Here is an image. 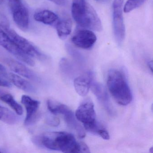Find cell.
Returning a JSON list of instances; mask_svg holds the SVG:
<instances>
[{
  "label": "cell",
  "instance_id": "14",
  "mask_svg": "<svg viewBox=\"0 0 153 153\" xmlns=\"http://www.w3.org/2000/svg\"><path fill=\"white\" fill-rule=\"evenodd\" d=\"M93 76L91 73L80 75L77 77L74 80L75 90L81 96H85L88 93L91 85Z\"/></svg>",
  "mask_w": 153,
  "mask_h": 153
},
{
  "label": "cell",
  "instance_id": "15",
  "mask_svg": "<svg viewBox=\"0 0 153 153\" xmlns=\"http://www.w3.org/2000/svg\"><path fill=\"white\" fill-rule=\"evenodd\" d=\"M34 18L36 21L48 25H56L59 21L57 15L49 10H43L36 12Z\"/></svg>",
  "mask_w": 153,
  "mask_h": 153
},
{
  "label": "cell",
  "instance_id": "19",
  "mask_svg": "<svg viewBox=\"0 0 153 153\" xmlns=\"http://www.w3.org/2000/svg\"><path fill=\"white\" fill-rule=\"evenodd\" d=\"M0 100L10 106L18 115L23 114L24 111L22 106L16 101L14 97L10 94H3L0 97Z\"/></svg>",
  "mask_w": 153,
  "mask_h": 153
},
{
  "label": "cell",
  "instance_id": "11",
  "mask_svg": "<svg viewBox=\"0 0 153 153\" xmlns=\"http://www.w3.org/2000/svg\"><path fill=\"white\" fill-rule=\"evenodd\" d=\"M4 61L10 68L15 73L35 82H40L41 80L40 78L35 72L21 62L9 58L5 59Z\"/></svg>",
  "mask_w": 153,
  "mask_h": 153
},
{
  "label": "cell",
  "instance_id": "7",
  "mask_svg": "<svg viewBox=\"0 0 153 153\" xmlns=\"http://www.w3.org/2000/svg\"><path fill=\"white\" fill-rule=\"evenodd\" d=\"M0 46L7 50L18 59L31 66H34L35 62L31 57L21 51L13 41L9 37L0 26Z\"/></svg>",
  "mask_w": 153,
  "mask_h": 153
},
{
  "label": "cell",
  "instance_id": "13",
  "mask_svg": "<svg viewBox=\"0 0 153 153\" xmlns=\"http://www.w3.org/2000/svg\"><path fill=\"white\" fill-rule=\"evenodd\" d=\"M21 102L25 105L27 111L26 116L25 120V125H29L35 119L40 106V102L27 95L22 96Z\"/></svg>",
  "mask_w": 153,
  "mask_h": 153
},
{
  "label": "cell",
  "instance_id": "20",
  "mask_svg": "<svg viewBox=\"0 0 153 153\" xmlns=\"http://www.w3.org/2000/svg\"><path fill=\"white\" fill-rule=\"evenodd\" d=\"M59 68L62 74L67 77L71 76L74 72L72 64L65 58L62 59L60 61Z\"/></svg>",
  "mask_w": 153,
  "mask_h": 153
},
{
  "label": "cell",
  "instance_id": "10",
  "mask_svg": "<svg viewBox=\"0 0 153 153\" xmlns=\"http://www.w3.org/2000/svg\"><path fill=\"white\" fill-rule=\"evenodd\" d=\"M88 3L85 0H73L71 13L77 24L83 28H86Z\"/></svg>",
  "mask_w": 153,
  "mask_h": 153
},
{
  "label": "cell",
  "instance_id": "25",
  "mask_svg": "<svg viewBox=\"0 0 153 153\" xmlns=\"http://www.w3.org/2000/svg\"><path fill=\"white\" fill-rule=\"evenodd\" d=\"M49 1L59 5H64L66 1V0H49Z\"/></svg>",
  "mask_w": 153,
  "mask_h": 153
},
{
  "label": "cell",
  "instance_id": "16",
  "mask_svg": "<svg viewBox=\"0 0 153 153\" xmlns=\"http://www.w3.org/2000/svg\"><path fill=\"white\" fill-rule=\"evenodd\" d=\"M7 76L11 82L19 89L27 93H35L36 92V88L25 79L13 73H9Z\"/></svg>",
  "mask_w": 153,
  "mask_h": 153
},
{
  "label": "cell",
  "instance_id": "12",
  "mask_svg": "<svg viewBox=\"0 0 153 153\" xmlns=\"http://www.w3.org/2000/svg\"><path fill=\"white\" fill-rule=\"evenodd\" d=\"M90 88L108 113L111 115L113 114L112 107L104 87L93 78L91 81Z\"/></svg>",
  "mask_w": 153,
  "mask_h": 153
},
{
  "label": "cell",
  "instance_id": "23",
  "mask_svg": "<svg viewBox=\"0 0 153 153\" xmlns=\"http://www.w3.org/2000/svg\"><path fill=\"white\" fill-rule=\"evenodd\" d=\"M47 123L49 125L56 126H58L59 124V120L57 118L52 117V118H50L47 120Z\"/></svg>",
  "mask_w": 153,
  "mask_h": 153
},
{
  "label": "cell",
  "instance_id": "17",
  "mask_svg": "<svg viewBox=\"0 0 153 153\" xmlns=\"http://www.w3.org/2000/svg\"><path fill=\"white\" fill-rule=\"evenodd\" d=\"M72 21L70 19L58 21L56 27L58 36L62 40H65L70 34L72 30Z\"/></svg>",
  "mask_w": 153,
  "mask_h": 153
},
{
  "label": "cell",
  "instance_id": "21",
  "mask_svg": "<svg viewBox=\"0 0 153 153\" xmlns=\"http://www.w3.org/2000/svg\"><path fill=\"white\" fill-rule=\"evenodd\" d=\"M146 0H128L125 3L124 10L125 13H129L144 4Z\"/></svg>",
  "mask_w": 153,
  "mask_h": 153
},
{
  "label": "cell",
  "instance_id": "28",
  "mask_svg": "<svg viewBox=\"0 0 153 153\" xmlns=\"http://www.w3.org/2000/svg\"><path fill=\"white\" fill-rule=\"evenodd\" d=\"M3 94V92L1 90H0V97L1 96V95Z\"/></svg>",
  "mask_w": 153,
  "mask_h": 153
},
{
  "label": "cell",
  "instance_id": "26",
  "mask_svg": "<svg viewBox=\"0 0 153 153\" xmlns=\"http://www.w3.org/2000/svg\"><path fill=\"white\" fill-rule=\"evenodd\" d=\"M148 66L149 69L150 70L151 72H152V69H153V61L152 60L149 61L148 62Z\"/></svg>",
  "mask_w": 153,
  "mask_h": 153
},
{
  "label": "cell",
  "instance_id": "4",
  "mask_svg": "<svg viewBox=\"0 0 153 153\" xmlns=\"http://www.w3.org/2000/svg\"><path fill=\"white\" fill-rule=\"evenodd\" d=\"M0 26L15 44L26 54L30 57L42 60L46 59V55L43 53L36 46L23 36L19 35L16 31L4 25H1Z\"/></svg>",
  "mask_w": 153,
  "mask_h": 153
},
{
  "label": "cell",
  "instance_id": "6",
  "mask_svg": "<svg viewBox=\"0 0 153 153\" xmlns=\"http://www.w3.org/2000/svg\"><path fill=\"white\" fill-rule=\"evenodd\" d=\"M124 0H114L113 3V26L116 42L121 44L124 41L125 28L123 16L122 8Z\"/></svg>",
  "mask_w": 153,
  "mask_h": 153
},
{
  "label": "cell",
  "instance_id": "18",
  "mask_svg": "<svg viewBox=\"0 0 153 153\" xmlns=\"http://www.w3.org/2000/svg\"><path fill=\"white\" fill-rule=\"evenodd\" d=\"M0 120L7 124L14 125L19 122V119L12 111L0 105Z\"/></svg>",
  "mask_w": 153,
  "mask_h": 153
},
{
  "label": "cell",
  "instance_id": "30",
  "mask_svg": "<svg viewBox=\"0 0 153 153\" xmlns=\"http://www.w3.org/2000/svg\"><path fill=\"white\" fill-rule=\"evenodd\" d=\"M3 151H1V150H0V153H2Z\"/></svg>",
  "mask_w": 153,
  "mask_h": 153
},
{
  "label": "cell",
  "instance_id": "24",
  "mask_svg": "<svg viewBox=\"0 0 153 153\" xmlns=\"http://www.w3.org/2000/svg\"><path fill=\"white\" fill-rule=\"evenodd\" d=\"M0 86L3 87H11V85L7 80L0 78Z\"/></svg>",
  "mask_w": 153,
  "mask_h": 153
},
{
  "label": "cell",
  "instance_id": "3",
  "mask_svg": "<svg viewBox=\"0 0 153 153\" xmlns=\"http://www.w3.org/2000/svg\"><path fill=\"white\" fill-rule=\"evenodd\" d=\"M75 116L88 131L97 134L101 128L97 122L94 105L90 99H86L80 103L76 111Z\"/></svg>",
  "mask_w": 153,
  "mask_h": 153
},
{
  "label": "cell",
  "instance_id": "1",
  "mask_svg": "<svg viewBox=\"0 0 153 153\" xmlns=\"http://www.w3.org/2000/svg\"><path fill=\"white\" fill-rule=\"evenodd\" d=\"M38 146L63 153H90L84 142L77 141L73 135L65 131H48L33 139Z\"/></svg>",
  "mask_w": 153,
  "mask_h": 153
},
{
  "label": "cell",
  "instance_id": "31",
  "mask_svg": "<svg viewBox=\"0 0 153 153\" xmlns=\"http://www.w3.org/2000/svg\"><path fill=\"white\" fill-rule=\"evenodd\" d=\"M97 1H98V0H97Z\"/></svg>",
  "mask_w": 153,
  "mask_h": 153
},
{
  "label": "cell",
  "instance_id": "8",
  "mask_svg": "<svg viewBox=\"0 0 153 153\" xmlns=\"http://www.w3.org/2000/svg\"><path fill=\"white\" fill-rule=\"evenodd\" d=\"M72 42L77 47L85 50L91 49L97 41V36L89 29L78 31L71 38Z\"/></svg>",
  "mask_w": 153,
  "mask_h": 153
},
{
  "label": "cell",
  "instance_id": "22",
  "mask_svg": "<svg viewBox=\"0 0 153 153\" xmlns=\"http://www.w3.org/2000/svg\"><path fill=\"white\" fill-rule=\"evenodd\" d=\"M97 134H98L102 138L105 140H107L110 139L109 133L106 130L103 128H100L97 131Z\"/></svg>",
  "mask_w": 153,
  "mask_h": 153
},
{
  "label": "cell",
  "instance_id": "27",
  "mask_svg": "<svg viewBox=\"0 0 153 153\" xmlns=\"http://www.w3.org/2000/svg\"><path fill=\"white\" fill-rule=\"evenodd\" d=\"M5 68H4V66H2L1 63H0V71H5Z\"/></svg>",
  "mask_w": 153,
  "mask_h": 153
},
{
  "label": "cell",
  "instance_id": "5",
  "mask_svg": "<svg viewBox=\"0 0 153 153\" xmlns=\"http://www.w3.org/2000/svg\"><path fill=\"white\" fill-rule=\"evenodd\" d=\"M7 1L8 2L14 22L21 30L26 31L29 27V12L23 0Z\"/></svg>",
  "mask_w": 153,
  "mask_h": 153
},
{
  "label": "cell",
  "instance_id": "2",
  "mask_svg": "<svg viewBox=\"0 0 153 153\" xmlns=\"http://www.w3.org/2000/svg\"><path fill=\"white\" fill-rule=\"evenodd\" d=\"M108 90L115 101L122 105H127L132 100V94L125 75L117 69L111 70L107 77Z\"/></svg>",
  "mask_w": 153,
  "mask_h": 153
},
{
  "label": "cell",
  "instance_id": "29",
  "mask_svg": "<svg viewBox=\"0 0 153 153\" xmlns=\"http://www.w3.org/2000/svg\"><path fill=\"white\" fill-rule=\"evenodd\" d=\"M3 1L4 0H0V4H1L3 3Z\"/></svg>",
  "mask_w": 153,
  "mask_h": 153
},
{
  "label": "cell",
  "instance_id": "9",
  "mask_svg": "<svg viewBox=\"0 0 153 153\" xmlns=\"http://www.w3.org/2000/svg\"><path fill=\"white\" fill-rule=\"evenodd\" d=\"M58 114L63 115L68 126L75 131L79 138H83L85 137L84 128L77 120L73 111L67 105L62 104L58 111Z\"/></svg>",
  "mask_w": 153,
  "mask_h": 153
}]
</instances>
